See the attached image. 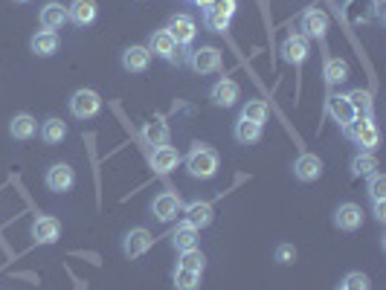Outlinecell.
I'll return each mask as SVG.
<instances>
[{
  "instance_id": "1",
  "label": "cell",
  "mask_w": 386,
  "mask_h": 290,
  "mask_svg": "<svg viewBox=\"0 0 386 290\" xmlns=\"http://www.w3.org/2000/svg\"><path fill=\"white\" fill-rule=\"evenodd\" d=\"M186 172L198 180H209L218 175V151L209 145H195L186 157Z\"/></svg>"
},
{
  "instance_id": "2",
  "label": "cell",
  "mask_w": 386,
  "mask_h": 290,
  "mask_svg": "<svg viewBox=\"0 0 386 290\" xmlns=\"http://www.w3.org/2000/svg\"><path fill=\"white\" fill-rule=\"evenodd\" d=\"M346 134L351 142H357L360 149H366V151H375L378 142H380V131H378L372 116H357L351 125H346Z\"/></svg>"
},
{
  "instance_id": "3",
  "label": "cell",
  "mask_w": 386,
  "mask_h": 290,
  "mask_svg": "<svg viewBox=\"0 0 386 290\" xmlns=\"http://www.w3.org/2000/svg\"><path fill=\"white\" fill-rule=\"evenodd\" d=\"M235 0H209V6H204V23L212 32H224L235 15Z\"/></svg>"
},
{
  "instance_id": "4",
  "label": "cell",
  "mask_w": 386,
  "mask_h": 290,
  "mask_svg": "<svg viewBox=\"0 0 386 290\" xmlns=\"http://www.w3.org/2000/svg\"><path fill=\"white\" fill-rule=\"evenodd\" d=\"M102 111V96L96 93V90H76L73 96H70V113H73L76 119H90Z\"/></svg>"
},
{
  "instance_id": "5",
  "label": "cell",
  "mask_w": 386,
  "mask_h": 290,
  "mask_svg": "<svg viewBox=\"0 0 386 290\" xmlns=\"http://www.w3.org/2000/svg\"><path fill=\"white\" fill-rule=\"evenodd\" d=\"M166 30H168V35L178 41V46H186V44L195 41V35H198V23H195V18H192V15L180 12V15H172V20H168Z\"/></svg>"
},
{
  "instance_id": "6",
  "label": "cell",
  "mask_w": 386,
  "mask_h": 290,
  "mask_svg": "<svg viewBox=\"0 0 386 290\" xmlns=\"http://www.w3.org/2000/svg\"><path fill=\"white\" fill-rule=\"evenodd\" d=\"M189 64L195 72H201V76H209V72L221 70V53L215 50V46H198V50H192Z\"/></svg>"
},
{
  "instance_id": "7",
  "label": "cell",
  "mask_w": 386,
  "mask_h": 290,
  "mask_svg": "<svg viewBox=\"0 0 386 290\" xmlns=\"http://www.w3.org/2000/svg\"><path fill=\"white\" fill-rule=\"evenodd\" d=\"M46 189H50V191H58V195H61V191H70V189H73V183H76V172H73V168H70L67 163H56V165H50V168H46Z\"/></svg>"
},
{
  "instance_id": "8",
  "label": "cell",
  "mask_w": 386,
  "mask_h": 290,
  "mask_svg": "<svg viewBox=\"0 0 386 290\" xmlns=\"http://www.w3.org/2000/svg\"><path fill=\"white\" fill-rule=\"evenodd\" d=\"M151 244H154L151 232H149L146 227H137V229H131V232L125 235V241H123V253H125L128 258H139V256H146V253L151 250Z\"/></svg>"
},
{
  "instance_id": "9",
  "label": "cell",
  "mask_w": 386,
  "mask_h": 290,
  "mask_svg": "<svg viewBox=\"0 0 386 290\" xmlns=\"http://www.w3.org/2000/svg\"><path fill=\"white\" fill-rule=\"evenodd\" d=\"M58 238H61V224L53 215L35 218V224H32V241L35 244H56Z\"/></svg>"
},
{
  "instance_id": "10",
  "label": "cell",
  "mask_w": 386,
  "mask_h": 290,
  "mask_svg": "<svg viewBox=\"0 0 386 290\" xmlns=\"http://www.w3.org/2000/svg\"><path fill=\"white\" fill-rule=\"evenodd\" d=\"M180 209H183V203H180L178 195H172V191H163V195H157L154 203H151V212H154V218L160 224L175 221V218L180 215Z\"/></svg>"
},
{
  "instance_id": "11",
  "label": "cell",
  "mask_w": 386,
  "mask_h": 290,
  "mask_svg": "<svg viewBox=\"0 0 386 290\" xmlns=\"http://www.w3.org/2000/svg\"><path fill=\"white\" fill-rule=\"evenodd\" d=\"M238 96H241V87L235 79H221V82H215V87L209 90V99L215 108H232L238 102Z\"/></svg>"
},
{
  "instance_id": "12",
  "label": "cell",
  "mask_w": 386,
  "mask_h": 290,
  "mask_svg": "<svg viewBox=\"0 0 386 290\" xmlns=\"http://www.w3.org/2000/svg\"><path fill=\"white\" fill-rule=\"evenodd\" d=\"M294 177L302 183H313L323 177V160L317 154H299L294 163Z\"/></svg>"
},
{
  "instance_id": "13",
  "label": "cell",
  "mask_w": 386,
  "mask_h": 290,
  "mask_svg": "<svg viewBox=\"0 0 386 290\" xmlns=\"http://www.w3.org/2000/svg\"><path fill=\"white\" fill-rule=\"evenodd\" d=\"M149 53L160 56L163 61H178V41L168 35V30H157L149 41Z\"/></svg>"
},
{
  "instance_id": "14",
  "label": "cell",
  "mask_w": 386,
  "mask_h": 290,
  "mask_svg": "<svg viewBox=\"0 0 386 290\" xmlns=\"http://www.w3.org/2000/svg\"><path fill=\"white\" fill-rule=\"evenodd\" d=\"M360 224H363V212H360L357 203H340L334 212V227L343 229V232H354L360 229Z\"/></svg>"
},
{
  "instance_id": "15",
  "label": "cell",
  "mask_w": 386,
  "mask_h": 290,
  "mask_svg": "<svg viewBox=\"0 0 386 290\" xmlns=\"http://www.w3.org/2000/svg\"><path fill=\"white\" fill-rule=\"evenodd\" d=\"M302 35L305 38H325V32H328V15L323 12V9H308L305 15H302Z\"/></svg>"
},
{
  "instance_id": "16",
  "label": "cell",
  "mask_w": 386,
  "mask_h": 290,
  "mask_svg": "<svg viewBox=\"0 0 386 290\" xmlns=\"http://www.w3.org/2000/svg\"><path fill=\"white\" fill-rule=\"evenodd\" d=\"M180 212H183V221H186L189 227H195V229H204V227L212 224V206L204 203V201H192V203H186Z\"/></svg>"
},
{
  "instance_id": "17",
  "label": "cell",
  "mask_w": 386,
  "mask_h": 290,
  "mask_svg": "<svg viewBox=\"0 0 386 290\" xmlns=\"http://www.w3.org/2000/svg\"><path fill=\"white\" fill-rule=\"evenodd\" d=\"M328 113H331L334 122H340L343 128H346V125H351L354 119H357V111L351 108L349 96H340V93H334L331 99H328Z\"/></svg>"
},
{
  "instance_id": "18",
  "label": "cell",
  "mask_w": 386,
  "mask_h": 290,
  "mask_svg": "<svg viewBox=\"0 0 386 290\" xmlns=\"http://www.w3.org/2000/svg\"><path fill=\"white\" fill-rule=\"evenodd\" d=\"M178 163H180V154H178V149H172V145H157L154 154H151V168L157 175H168L172 168H178Z\"/></svg>"
},
{
  "instance_id": "19",
  "label": "cell",
  "mask_w": 386,
  "mask_h": 290,
  "mask_svg": "<svg viewBox=\"0 0 386 290\" xmlns=\"http://www.w3.org/2000/svg\"><path fill=\"white\" fill-rule=\"evenodd\" d=\"M149 64H151V53H149V46H139V44H134V46H128V50L123 53V67H125L128 72H146V70H149Z\"/></svg>"
},
{
  "instance_id": "20",
  "label": "cell",
  "mask_w": 386,
  "mask_h": 290,
  "mask_svg": "<svg viewBox=\"0 0 386 290\" xmlns=\"http://www.w3.org/2000/svg\"><path fill=\"white\" fill-rule=\"evenodd\" d=\"M282 58H285L287 64L299 67V64L308 58V38H305V35H291V38L282 44Z\"/></svg>"
},
{
  "instance_id": "21",
  "label": "cell",
  "mask_w": 386,
  "mask_h": 290,
  "mask_svg": "<svg viewBox=\"0 0 386 290\" xmlns=\"http://www.w3.org/2000/svg\"><path fill=\"white\" fill-rule=\"evenodd\" d=\"M67 20H73L76 27H87L96 20V0H73L67 6Z\"/></svg>"
},
{
  "instance_id": "22",
  "label": "cell",
  "mask_w": 386,
  "mask_h": 290,
  "mask_svg": "<svg viewBox=\"0 0 386 290\" xmlns=\"http://www.w3.org/2000/svg\"><path fill=\"white\" fill-rule=\"evenodd\" d=\"M30 46H32V53L35 56H53L56 50H58V32H50V30H38L35 35H32V41H30Z\"/></svg>"
},
{
  "instance_id": "23",
  "label": "cell",
  "mask_w": 386,
  "mask_h": 290,
  "mask_svg": "<svg viewBox=\"0 0 386 290\" xmlns=\"http://www.w3.org/2000/svg\"><path fill=\"white\" fill-rule=\"evenodd\" d=\"M67 23V6H61V4H46L44 9H41V27L44 30H50V32H56V30H61Z\"/></svg>"
},
{
  "instance_id": "24",
  "label": "cell",
  "mask_w": 386,
  "mask_h": 290,
  "mask_svg": "<svg viewBox=\"0 0 386 290\" xmlns=\"http://www.w3.org/2000/svg\"><path fill=\"white\" fill-rule=\"evenodd\" d=\"M198 232H201V229L189 227L186 221H183V224H178V229L172 232V244H175V250H178V253L195 250V247H198Z\"/></svg>"
},
{
  "instance_id": "25",
  "label": "cell",
  "mask_w": 386,
  "mask_h": 290,
  "mask_svg": "<svg viewBox=\"0 0 386 290\" xmlns=\"http://www.w3.org/2000/svg\"><path fill=\"white\" fill-rule=\"evenodd\" d=\"M35 131H38V122H35L30 113H18L12 122H9V134H12L15 139H32Z\"/></svg>"
},
{
  "instance_id": "26",
  "label": "cell",
  "mask_w": 386,
  "mask_h": 290,
  "mask_svg": "<svg viewBox=\"0 0 386 290\" xmlns=\"http://www.w3.org/2000/svg\"><path fill=\"white\" fill-rule=\"evenodd\" d=\"M232 134H235V139H238V142L250 145V142H259V139H261V125H259V122H250V119H241V116H238V122H235Z\"/></svg>"
},
{
  "instance_id": "27",
  "label": "cell",
  "mask_w": 386,
  "mask_h": 290,
  "mask_svg": "<svg viewBox=\"0 0 386 290\" xmlns=\"http://www.w3.org/2000/svg\"><path fill=\"white\" fill-rule=\"evenodd\" d=\"M64 137H67V125L61 122V119H56V116L44 119V125H41V139H44V142L58 145Z\"/></svg>"
},
{
  "instance_id": "28",
  "label": "cell",
  "mask_w": 386,
  "mask_h": 290,
  "mask_svg": "<svg viewBox=\"0 0 386 290\" xmlns=\"http://www.w3.org/2000/svg\"><path fill=\"white\" fill-rule=\"evenodd\" d=\"M346 79H349V64L343 58H328L325 61V82L331 87H337V84H343Z\"/></svg>"
},
{
  "instance_id": "29",
  "label": "cell",
  "mask_w": 386,
  "mask_h": 290,
  "mask_svg": "<svg viewBox=\"0 0 386 290\" xmlns=\"http://www.w3.org/2000/svg\"><path fill=\"white\" fill-rule=\"evenodd\" d=\"M142 139H146L149 145H168V125L163 122V119H154V122H149L146 128H142Z\"/></svg>"
},
{
  "instance_id": "30",
  "label": "cell",
  "mask_w": 386,
  "mask_h": 290,
  "mask_svg": "<svg viewBox=\"0 0 386 290\" xmlns=\"http://www.w3.org/2000/svg\"><path fill=\"white\" fill-rule=\"evenodd\" d=\"M375 168H378V160H375L372 151H363V154H357V157L351 160V175H354V177H369Z\"/></svg>"
},
{
  "instance_id": "31",
  "label": "cell",
  "mask_w": 386,
  "mask_h": 290,
  "mask_svg": "<svg viewBox=\"0 0 386 290\" xmlns=\"http://www.w3.org/2000/svg\"><path fill=\"white\" fill-rule=\"evenodd\" d=\"M178 267H183V270H195V273H204V267H206V258H204V253H201L198 247H195V250H186V253H180Z\"/></svg>"
},
{
  "instance_id": "32",
  "label": "cell",
  "mask_w": 386,
  "mask_h": 290,
  "mask_svg": "<svg viewBox=\"0 0 386 290\" xmlns=\"http://www.w3.org/2000/svg\"><path fill=\"white\" fill-rule=\"evenodd\" d=\"M201 276H204V273L178 267V270H175V287H178V290H198V287H201Z\"/></svg>"
},
{
  "instance_id": "33",
  "label": "cell",
  "mask_w": 386,
  "mask_h": 290,
  "mask_svg": "<svg viewBox=\"0 0 386 290\" xmlns=\"http://www.w3.org/2000/svg\"><path fill=\"white\" fill-rule=\"evenodd\" d=\"M241 119H250V122H264L268 119V105H264L261 99H250L244 108H241Z\"/></svg>"
},
{
  "instance_id": "34",
  "label": "cell",
  "mask_w": 386,
  "mask_h": 290,
  "mask_svg": "<svg viewBox=\"0 0 386 290\" xmlns=\"http://www.w3.org/2000/svg\"><path fill=\"white\" fill-rule=\"evenodd\" d=\"M349 102L357 111V116H372V93L366 90H351L349 93Z\"/></svg>"
},
{
  "instance_id": "35",
  "label": "cell",
  "mask_w": 386,
  "mask_h": 290,
  "mask_svg": "<svg viewBox=\"0 0 386 290\" xmlns=\"http://www.w3.org/2000/svg\"><path fill=\"white\" fill-rule=\"evenodd\" d=\"M369 195H372V201H386V177L383 175H378V172L369 175Z\"/></svg>"
},
{
  "instance_id": "36",
  "label": "cell",
  "mask_w": 386,
  "mask_h": 290,
  "mask_svg": "<svg viewBox=\"0 0 386 290\" xmlns=\"http://www.w3.org/2000/svg\"><path fill=\"white\" fill-rule=\"evenodd\" d=\"M340 287H346V290H369L372 287V282H369V276L366 273H349L346 279H343V284Z\"/></svg>"
},
{
  "instance_id": "37",
  "label": "cell",
  "mask_w": 386,
  "mask_h": 290,
  "mask_svg": "<svg viewBox=\"0 0 386 290\" xmlns=\"http://www.w3.org/2000/svg\"><path fill=\"white\" fill-rule=\"evenodd\" d=\"M294 258H297L294 244H279V250H276V261H279V264H291Z\"/></svg>"
},
{
  "instance_id": "38",
  "label": "cell",
  "mask_w": 386,
  "mask_h": 290,
  "mask_svg": "<svg viewBox=\"0 0 386 290\" xmlns=\"http://www.w3.org/2000/svg\"><path fill=\"white\" fill-rule=\"evenodd\" d=\"M375 218L380 224L386 221V201H375Z\"/></svg>"
},
{
  "instance_id": "39",
  "label": "cell",
  "mask_w": 386,
  "mask_h": 290,
  "mask_svg": "<svg viewBox=\"0 0 386 290\" xmlns=\"http://www.w3.org/2000/svg\"><path fill=\"white\" fill-rule=\"evenodd\" d=\"M195 4H201V6H209V0H195Z\"/></svg>"
},
{
  "instance_id": "40",
  "label": "cell",
  "mask_w": 386,
  "mask_h": 290,
  "mask_svg": "<svg viewBox=\"0 0 386 290\" xmlns=\"http://www.w3.org/2000/svg\"><path fill=\"white\" fill-rule=\"evenodd\" d=\"M15 4H30V0H15Z\"/></svg>"
},
{
  "instance_id": "41",
  "label": "cell",
  "mask_w": 386,
  "mask_h": 290,
  "mask_svg": "<svg viewBox=\"0 0 386 290\" xmlns=\"http://www.w3.org/2000/svg\"><path fill=\"white\" fill-rule=\"evenodd\" d=\"M337 290H346V287H337Z\"/></svg>"
}]
</instances>
